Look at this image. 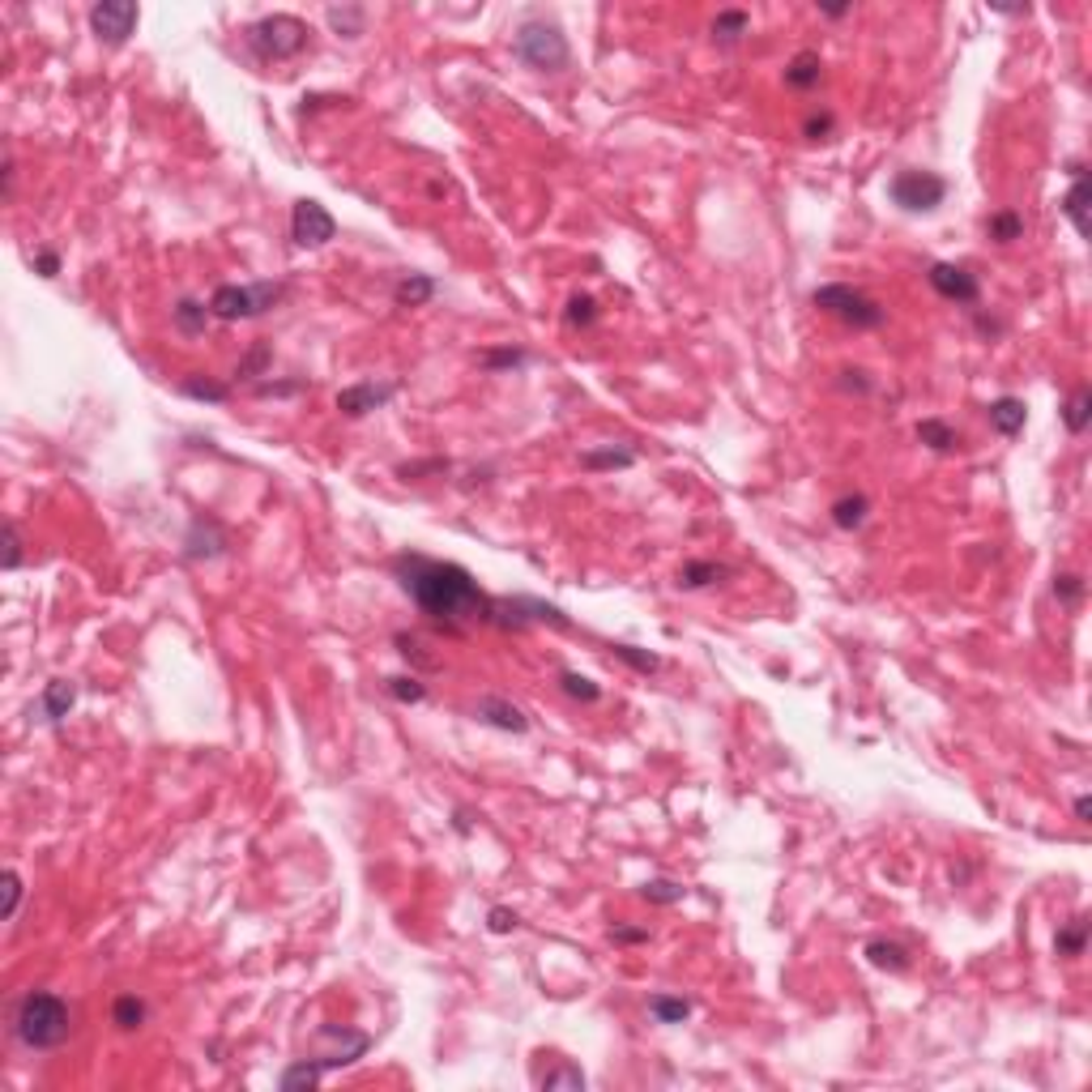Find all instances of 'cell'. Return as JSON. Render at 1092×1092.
<instances>
[{
  "label": "cell",
  "mask_w": 1092,
  "mask_h": 1092,
  "mask_svg": "<svg viewBox=\"0 0 1092 1092\" xmlns=\"http://www.w3.org/2000/svg\"><path fill=\"white\" fill-rule=\"evenodd\" d=\"M721 576H734V567L717 564V559H692V564L678 567V589H709Z\"/></svg>",
  "instance_id": "cell-17"
},
{
  "label": "cell",
  "mask_w": 1092,
  "mask_h": 1092,
  "mask_svg": "<svg viewBox=\"0 0 1092 1092\" xmlns=\"http://www.w3.org/2000/svg\"><path fill=\"white\" fill-rule=\"evenodd\" d=\"M180 393H183V397H192V401H209V406H223V401H231V384L214 380V375H205V372L183 375V380H180Z\"/></svg>",
  "instance_id": "cell-19"
},
{
  "label": "cell",
  "mask_w": 1092,
  "mask_h": 1092,
  "mask_svg": "<svg viewBox=\"0 0 1092 1092\" xmlns=\"http://www.w3.org/2000/svg\"><path fill=\"white\" fill-rule=\"evenodd\" d=\"M614 657H619V662H628L632 670H640V674H653V670H662V657H657V653H640V649H632V645H614Z\"/></svg>",
  "instance_id": "cell-40"
},
{
  "label": "cell",
  "mask_w": 1092,
  "mask_h": 1092,
  "mask_svg": "<svg viewBox=\"0 0 1092 1092\" xmlns=\"http://www.w3.org/2000/svg\"><path fill=\"white\" fill-rule=\"evenodd\" d=\"M474 717L482 721V726H495L503 734H525L529 730V717L517 709V704L500 700V696H482L479 704H474Z\"/></svg>",
  "instance_id": "cell-13"
},
{
  "label": "cell",
  "mask_w": 1092,
  "mask_h": 1092,
  "mask_svg": "<svg viewBox=\"0 0 1092 1092\" xmlns=\"http://www.w3.org/2000/svg\"><path fill=\"white\" fill-rule=\"evenodd\" d=\"M1067 176H1071V188H1067V197H1062V214L1071 218V226H1076L1080 240H1088V235H1092V223H1088V205H1092L1088 167L1076 159V162H1067Z\"/></svg>",
  "instance_id": "cell-12"
},
{
  "label": "cell",
  "mask_w": 1092,
  "mask_h": 1092,
  "mask_svg": "<svg viewBox=\"0 0 1092 1092\" xmlns=\"http://www.w3.org/2000/svg\"><path fill=\"white\" fill-rule=\"evenodd\" d=\"M931 287H934V295H943V299H952V304H977V295H981V282H977V273H969L965 265H952V261H939V265H931Z\"/></svg>",
  "instance_id": "cell-10"
},
{
  "label": "cell",
  "mask_w": 1092,
  "mask_h": 1092,
  "mask_svg": "<svg viewBox=\"0 0 1092 1092\" xmlns=\"http://www.w3.org/2000/svg\"><path fill=\"white\" fill-rule=\"evenodd\" d=\"M892 201L905 209V214H931V209L943 205L948 197V180L934 176V171H896L892 183H888Z\"/></svg>",
  "instance_id": "cell-7"
},
{
  "label": "cell",
  "mask_w": 1092,
  "mask_h": 1092,
  "mask_svg": "<svg viewBox=\"0 0 1092 1092\" xmlns=\"http://www.w3.org/2000/svg\"><path fill=\"white\" fill-rule=\"evenodd\" d=\"M820 13L824 17H846V13H853V5H820Z\"/></svg>",
  "instance_id": "cell-52"
},
{
  "label": "cell",
  "mask_w": 1092,
  "mask_h": 1092,
  "mask_svg": "<svg viewBox=\"0 0 1092 1092\" xmlns=\"http://www.w3.org/2000/svg\"><path fill=\"white\" fill-rule=\"evenodd\" d=\"M1054 598H1059L1062 607L1076 610L1080 602H1084V581H1080L1076 572H1059V576H1054Z\"/></svg>",
  "instance_id": "cell-39"
},
{
  "label": "cell",
  "mask_w": 1092,
  "mask_h": 1092,
  "mask_svg": "<svg viewBox=\"0 0 1092 1092\" xmlns=\"http://www.w3.org/2000/svg\"><path fill=\"white\" fill-rule=\"evenodd\" d=\"M512 52L534 73H564L572 64V48H567L564 26L550 22V17H525L517 26V34H512Z\"/></svg>",
  "instance_id": "cell-3"
},
{
  "label": "cell",
  "mask_w": 1092,
  "mask_h": 1092,
  "mask_svg": "<svg viewBox=\"0 0 1092 1092\" xmlns=\"http://www.w3.org/2000/svg\"><path fill=\"white\" fill-rule=\"evenodd\" d=\"M137 22H141V9H137L133 0H98V5H90V31H95V39L107 43V48L128 43V34L137 31Z\"/></svg>",
  "instance_id": "cell-8"
},
{
  "label": "cell",
  "mask_w": 1092,
  "mask_h": 1092,
  "mask_svg": "<svg viewBox=\"0 0 1092 1092\" xmlns=\"http://www.w3.org/2000/svg\"><path fill=\"white\" fill-rule=\"evenodd\" d=\"M529 363V351H517V346H503V351H486L482 367L486 372H517V367Z\"/></svg>",
  "instance_id": "cell-37"
},
{
  "label": "cell",
  "mask_w": 1092,
  "mask_h": 1092,
  "mask_svg": "<svg viewBox=\"0 0 1092 1092\" xmlns=\"http://www.w3.org/2000/svg\"><path fill=\"white\" fill-rule=\"evenodd\" d=\"M252 393L256 397H290V393H304V380H256Z\"/></svg>",
  "instance_id": "cell-43"
},
{
  "label": "cell",
  "mask_w": 1092,
  "mask_h": 1092,
  "mask_svg": "<svg viewBox=\"0 0 1092 1092\" xmlns=\"http://www.w3.org/2000/svg\"><path fill=\"white\" fill-rule=\"evenodd\" d=\"M389 696L393 700H401V704H418V700H427V687L418 683L415 674H397V678H389Z\"/></svg>",
  "instance_id": "cell-38"
},
{
  "label": "cell",
  "mask_w": 1092,
  "mask_h": 1092,
  "mask_svg": "<svg viewBox=\"0 0 1092 1092\" xmlns=\"http://www.w3.org/2000/svg\"><path fill=\"white\" fill-rule=\"evenodd\" d=\"M269 359H273V351H269L265 342H261V346H252V351H247V359H244L240 367H235V375H240V380H256V375H265V367H269Z\"/></svg>",
  "instance_id": "cell-41"
},
{
  "label": "cell",
  "mask_w": 1092,
  "mask_h": 1092,
  "mask_svg": "<svg viewBox=\"0 0 1092 1092\" xmlns=\"http://www.w3.org/2000/svg\"><path fill=\"white\" fill-rule=\"evenodd\" d=\"M1062 423H1067L1071 436H1084L1088 423H1092V389H1084V384H1080V389L1071 393L1067 406H1062Z\"/></svg>",
  "instance_id": "cell-27"
},
{
  "label": "cell",
  "mask_w": 1092,
  "mask_h": 1092,
  "mask_svg": "<svg viewBox=\"0 0 1092 1092\" xmlns=\"http://www.w3.org/2000/svg\"><path fill=\"white\" fill-rule=\"evenodd\" d=\"M709 31H713V39H717L721 48H734V43L751 31V13H747V9H721V13L713 17Z\"/></svg>",
  "instance_id": "cell-21"
},
{
  "label": "cell",
  "mask_w": 1092,
  "mask_h": 1092,
  "mask_svg": "<svg viewBox=\"0 0 1092 1092\" xmlns=\"http://www.w3.org/2000/svg\"><path fill=\"white\" fill-rule=\"evenodd\" d=\"M397 389H401L397 380H389V384L359 380V384H351V389L337 393V410H342L346 418H363V415H372V410H380L384 401L397 397Z\"/></svg>",
  "instance_id": "cell-11"
},
{
  "label": "cell",
  "mask_w": 1092,
  "mask_h": 1092,
  "mask_svg": "<svg viewBox=\"0 0 1092 1092\" xmlns=\"http://www.w3.org/2000/svg\"><path fill=\"white\" fill-rule=\"evenodd\" d=\"M986 418L1003 439H1016L1024 431V423H1029V406L1020 397H998L986 406Z\"/></svg>",
  "instance_id": "cell-16"
},
{
  "label": "cell",
  "mask_w": 1092,
  "mask_h": 1092,
  "mask_svg": "<svg viewBox=\"0 0 1092 1092\" xmlns=\"http://www.w3.org/2000/svg\"><path fill=\"white\" fill-rule=\"evenodd\" d=\"M17 567H22V534L13 521H5V572H17Z\"/></svg>",
  "instance_id": "cell-44"
},
{
  "label": "cell",
  "mask_w": 1092,
  "mask_h": 1092,
  "mask_svg": "<svg viewBox=\"0 0 1092 1092\" xmlns=\"http://www.w3.org/2000/svg\"><path fill=\"white\" fill-rule=\"evenodd\" d=\"M486 926H491L495 934H512V931L521 926V917L512 913V910H491V913H486Z\"/></svg>",
  "instance_id": "cell-46"
},
{
  "label": "cell",
  "mask_w": 1092,
  "mask_h": 1092,
  "mask_svg": "<svg viewBox=\"0 0 1092 1092\" xmlns=\"http://www.w3.org/2000/svg\"><path fill=\"white\" fill-rule=\"evenodd\" d=\"M22 892H26L22 875H17V870L9 867V870H5V910H0V917H5V922H13V917H17V905H22Z\"/></svg>",
  "instance_id": "cell-42"
},
{
  "label": "cell",
  "mask_w": 1092,
  "mask_h": 1092,
  "mask_svg": "<svg viewBox=\"0 0 1092 1092\" xmlns=\"http://www.w3.org/2000/svg\"><path fill=\"white\" fill-rule=\"evenodd\" d=\"M9 1037L26 1050H60L73 1037V1012L52 990H26L9 1003Z\"/></svg>",
  "instance_id": "cell-2"
},
{
  "label": "cell",
  "mask_w": 1092,
  "mask_h": 1092,
  "mask_svg": "<svg viewBox=\"0 0 1092 1092\" xmlns=\"http://www.w3.org/2000/svg\"><path fill=\"white\" fill-rule=\"evenodd\" d=\"M538 1084H543L546 1092H555V1088H572V1092H581V1088H585V1071H581V1067H572V1062H559L555 1071L538 1076Z\"/></svg>",
  "instance_id": "cell-33"
},
{
  "label": "cell",
  "mask_w": 1092,
  "mask_h": 1092,
  "mask_svg": "<svg viewBox=\"0 0 1092 1092\" xmlns=\"http://www.w3.org/2000/svg\"><path fill=\"white\" fill-rule=\"evenodd\" d=\"M287 295L282 282H252V287H218L209 295V311L218 320H252V316H265L269 308H278V299Z\"/></svg>",
  "instance_id": "cell-6"
},
{
  "label": "cell",
  "mask_w": 1092,
  "mask_h": 1092,
  "mask_svg": "<svg viewBox=\"0 0 1092 1092\" xmlns=\"http://www.w3.org/2000/svg\"><path fill=\"white\" fill-rule=\"evenodd\" d=\"M183 546H188V559H218V555H226V534L214 517H197L188 538H183Z\"/></svg>",
  "instance_id": "cell-14"
},
{
  "label": "cell",
  "mask_w": 1092,
  "mask_h": 1092,
  "mask_svg": "<svg viewBox=\"0 0 1092 1092\" xmlns=\"http://www.w3.org/2000/svg\"><path fill=\"white\" fill-rule=\"evenodd\" d=\"M393 576H397L401 593L415 602L427 619L444 623V628H465V623H491L495 598L479 589L461 564L448 559H431L423 550H401L393 559Z\"/></svg>",
  "instance_id": "cell-1"
},
{
  "label": "cell",
  "mask_w": 1092,
  "mask_h": 1092,
  "mask_svg": "<svg viewBox=\"0 0 1092 1092\" xmlns=\"http://www.w3.org/2000/svg\"><path fill=\"white\" fill-rule=\"evenodd\" d=\"M0 180H5V201H13V183H17V162H13V154H5V171H0Z\"/></svg>",
  "instance_id": "cell-49"
},
{
  "label": "cell",
  "mask_w": 1092,
  "mask_h": 1092,
  "mask_svg": "<svg viewBox=\"0 0 1092 1092\" xmlns=\"http://www.w3.org/2000/svg\"><path fill=\"white\" fill-rule=\"evenodd\" d=\"M112 1024H116L120 1033H137V1029L145 1024V1003H141L137 995H120V998L112 1003Z\"/></svg>",
  "instance_id": "cell-30"
},
{
  "label": "cell",
  "mask_w": 1092,
  "mask_h": 1092,
  "mask_svg": "<svg viewBox=\"0 0 1092 1092\" xmlns=\"http://www.w3.org/2000/svg\"><path fill=\"white\" fill-rule=\"evenodd\" d=\"M649 1016H653L657 1024H683L687 1016H692V1003L678 995H653L649 998Z\"/></svg>",
  "instance_id": "cell-31"
},
{
  "label": "cell",
  "mask_w": 1092,
  "mask_h": 1092,
  "mask_svg": "<svg viewBox=\"0 0 1092 1092\" xmlns=\"http://www.w3.org/2000/svg\"><path fill=\"white\" fill-rule=\"evenodd\" d=\"M559 687H564V692L572 696V700H581V704H593V700L602 696V687L593 683V678L576 674V670H564V674H559Z\"/></svg>",
  "instance_id": "cell-34"
},
{
  "label": "cell",
  "mask_w": 1092,
  "mask_h": 1092,
  "mask_svg": "<svg viewBox=\"0 0 1092 1092\" xmlns=\"http://www.w3.org/2000/svg\"><path fill=\"white\" fill-rule=\"evenodd\" d=\"M841 375H846V380H841V384H846V389L870 393V380H867V372H841Z\"/></svg>",
  "instance_id": "cell-50"
},
{
  "label": "cell",
  "mask_w": 1092,
  "mask_h": 1092,
  "mask_svg": "<svg viewBox=\"0 0 1092 1092\" xmlns=\"http://www.w3.org/2000/svg\"><path fill=\"white\" fill-rule=\"evenodd\" d=\"M73 704H77V683H73V678H52L39 696V721L60 726V721L73 713Z\"/></svg>",
  "instance_id": "cell-15"
},
{
  "label": "cell",
  "mask_w": 1092,
  "mask_h": 1092,
  "mask_svg": "<svg viewBox=\"0 0 1092 1092\" xmlns=\"http://www.w3.org/2000/svg\"><path fill=\"white\" fill-rule=\"evenodd\" d=\"M325 22L333 26V34H346V39H359L367 26V9L363 5H329Z\"/></svg>",
  "instance_id": "cell-25"
},
{
  "label": "cell",
  "mask_w": 1092,
  "mask_h": 1092,
  "mask_svg": "<svg viewBox=\"0 0 1092 1092\" xmlns=\"http://www.w3.org/2000/svg\"><path fill=\"white\" fill-rule=\"evenodd\" d=\"M333 235H337V223L320 201H311V197L295 201V209H290V240L299 247H325Z\"/></svg>",
  "instance_id": "cell-9"
},
{
  "label": "cell",
  "mask_w": 1092,
  "mask_h": 1092,
  "mask_svg": "<svg viewBox=\"0 0 1092 1092\" xmlns=\"http://www.w3.org/2000/svg\"><path fill=\"white\" fill-rule=\"evenodd\" d=\"M832 112H820V116H806V124H803V133L811 137V141H820V137H828L832 133Z\"/></svg>",
  "instance_id": "cell-48"
},
{
  "label": "cell",
  "mask_w": 1092,
  "mask_h": 1092,
  "mask_svg": "<svg viewBox=\"0 0 1092 1092\" xmlns=\"http://www.w3.org/2000/svg\"><path fill=\"white\" fill-rule=\"evenodd\" d=\"M986 235L995 244H1016L1024 235V218L1016 214V209H995V214L986 218Z\"/></svg>",
  "instance_id": "cell-28"
},
{
  "label": "cell",
  "mask_w": 1092,
  "mask_h": 1092,
  "mask_svg": "<svg viewBox=\"0 0 1092 1092\" xmlns=\"http://www.w3.org/2000/svg\"><path fill=\"white\" fill-rule=\"evenodd\" d=\"M1076 820H1080V824H1092V798H1088V794L1076 798Z\"/></svg>",
  "instance_id": "cell-51"
},
{
  "label": "cell",
  "mask_w": 1092,
  "mask_h": 1092,
  "mask_svg": "<svg viewBox=\"0 0 1092 1092\" xmlns=\"http://www.w3.org/2000/svg\"><path fill=\"white\" fill-rule=\"evenodd\" d=\"M34 273H39V278H56V273H60V252L39 247V252H34Z\"/></svg>",
  "instance_id": "cell-45"
},
{
  "label": "cell",
  "mask_w": 1092,
  "mask_h": 1092,
  "mask_svg": "<svg viewBox=\"0 0 1092 1092\" xmlns=\"http://www.w3.org/2000/svg\"><path fill=\"white\" fill-rule=\"evenodd\" d=\"M585 470H628L636 465V453L632 448H593V453L581 457Z\"/></svg>",
  "instance_id": "cell-32"
},
{
  "label": "cell",
  "mask_w": 1092,
  "mask_h": 1092,
  "mask_svg": "<svg viewBox=\"0 0 1092 1092\" xmlns=\"http://www.w3.org/2000/svg\"><path fill=\"white\" fill-rule=\"evenodd\" d=\"M308 22H299L295 13H269L261 22H252L244 31V43L256 60L265 64H278V60H290L308 48Z\"/></svg>",
  "instance_id": "cell-4"
},
{
  "label": "cell",
  "mask_w": 1092,
  "mask_h": 1092,
  "mask_svg": "<svg viewBox=\"0 0 1092 1092\" xmlns=\"http://www.w3.org/2000/svg\"><path fill=\"white\" fill-rule=\"evenodd\" d=\"M610 939L623 943V948H636V943H649V931H645V926H614Z\"/></svg>",
  "instance_id": "cell-47"
},
{
  "label": "cell",
  "mask_w": 1092,
  "mask_h": 1092,
  "mask_svg": "<svg viewBox=\"0 0 1092 1092\" xmlns=\"http://www.w3.org/2000/svg\"><path fill=\"white\" fill-rule=\"evenodd\" d=\"M867 512H870V500H867V495H841V500L832 503V525L846 529V534H853V529L867 525Z\"/></svg>",
  "instance_id": "cell-22"
},
{
  "label": "cell",
  "mask_w": 1092,
  "mask_h": 1092,
  "mask_svg": "<svg viewBox=\"0 0 1092 1092\" xmlns=\"http://www.w3.org/2000/svg\"><path fill=\"white\" fill-rule=\"evenodd\" d=\"M820 81H824V60H820V52H798V56L785 64V86H789V90H815Z\"/></svg>",
  "instance_id": "cell-18"
},
{
  "label": "cell",
  "mask_w": 1092,
  "mask_h": 1092,
  "mask_svg": "<svg viewBox=\"0 0 1092 1092\" xmlns=\"http://www.w3.org/2000/svg\"><path fill=\"white\" fill-rule=\"evenodd\" d=\"M1054 948H1059V956H1084V948H1088V917H1071L1067 926H1059Z\"/></svg>",
  "instance_id": "cell-29"
},
{
  "label": "cell",
  "mask_w": 1092,
  "mask_h": 1092,
  "mask_svg": "<svg viewBox=\"0 0 1092 1092\" xmlns=\"http://www.w3.org/2000/svg\"><path fill=\"white\" fill-rule=\"evenodd\" d=\"M209 304H201V299H180L176 308H171V320H176V329L183 337H201L209 329Z\"/></svg>",
  "instance_id": "cell-20"
},
{
  "label": "cell",
  "mask_w": 1092,
  "mask_h": 1092,
  "mask_svg": "<svg viewBox=\"0 0 1092 1092\" xmlns=\"http://www.w3.org/2000/svg\"><path fill=\"white\" fill-rule=\"evenodd\" d=\"M815 308H824L828 316L846 320V325L853 329H879L888 320V308H879L870 295H862L858 287H849V282H828V287H820L811 295Z\"/></svg>",
  "instance_id": "cell-5"
},
{
  "label": "cell",
  "mask_w": 1092,
  "mask_h": 1092,
  "mask_svg": "<svg viewBox=\"0 0 1092 1092\" xmlns=\"http://www.w3.org/2000/svg\"><path fill=\"white\" fill-rule=\"evenodd\" d=\"M683 892H687V888L674 884V879H649V884L640 888V896H645L649 905H678V901H683Z\"/></svg>",
  "instance_id": "cell-35"
},
{
  "label": "cell",
  "mask_w": 1092,
  "mask_h": 1092,
  "mask_svg": "<svg viewBox=\"0 0 1092 1092\" xmlns=\"http://www.w3.org/2000/svg\"><path fill=\"white\" fill-rule=\"evenodd\" d=\"M431 295H436V278H427V273H406L397 282V290H393L397 308H423L431 304Z\"/></svg>",
  "instance_id": "cell-23"
},
{
  "label": "cell",
  "mask_w": 1092,
  "mask_h": 1092,
  "mask_svg": "<svg viewBox=\"0 0 1092 1092\" xmlns=\"http://www.w3.org/2000/svg\"><path fill=\"white\" fill-rule=\"evenodd\" d=\"M867 960L875 969L905 973V969H910V948H901V943H892V939H870L867 943Z\"/></svg>",
  "instance_id": "cell-24"
},
{
  "label": "cell",
  "mask_w": 1092,
  "mask_h": 1092,
  "mask_svg": "<svg viewBox=\"0 0 1092 1092\" xmlns=\"http://www.w3.org/2000/svg\"><path fill=\"white\" fill-rule=\"evenodd\" d=\"M564 320L572 329H589L593 320H598V299H593V295H572V299H567Z\"/></svg>",
  "instance_id": "cell-36"
},
{
  "label": "cell",
  "mask_w": 1092,
  "mask_h": 1092,
  "mask_svg": "<svg viewBox=\"0 0 1092 1092\" xmlns=\"http://www.w3.org/2000/svg\"><path fill=\"white\" fill-rule=\"evenodd\" d=\"M917 439H922L926 448H934V453H956L960 448V431L948 427L943 418H922V423H917Z\"/></svg>",
  "instance_id": "cell-26"
}]
</instances>
